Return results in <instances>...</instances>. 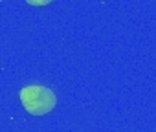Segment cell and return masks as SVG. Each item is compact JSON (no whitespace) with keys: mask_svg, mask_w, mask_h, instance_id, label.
<instances>
[{"mask_svg":"<svg viewBox=\"0 0 156 132\" xmlns=\"http://www.w3.org/2000/svg\"><path fill=\"white\" fill-rule=\"evenodd\" d=\"M20 103H22L24 110H28L31 116H44L55 108L57 97L46 86L30 85L20 90Z\"/></svg>","mask_w":156,"mask_h":132,"instance_id":"cell-1","label":"cell"},{"mask_svg":"<svg viewBox=\"0 0 156 132\" xmlns=\"http://www.w3.org/2000/svg\"><path fill=\"white\" fill-rule=\"evenodd\" d=\"M28 4H31V6H37V8H41V6H46V4H50L51 0H26Z\"/></svg>","mask_w":156,"mask_h":132,"instance_id":"cell-2","label":"cell"}]
</instances>
